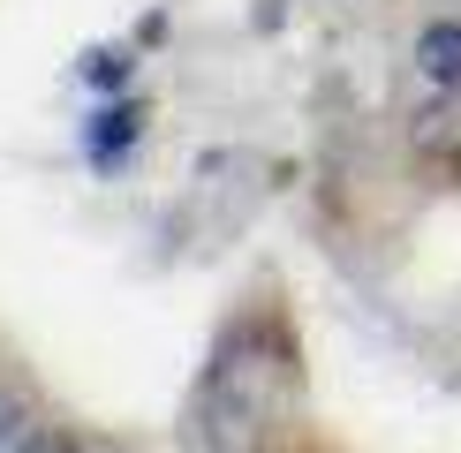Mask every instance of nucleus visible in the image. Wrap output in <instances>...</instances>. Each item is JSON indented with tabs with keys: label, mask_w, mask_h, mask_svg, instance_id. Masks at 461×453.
Listing matches in <instances>:
<instances>
[{
	"label": "nucleus",
	"mask_w": 461,
	"mask_h": 453,
	"mask_svg": "<svg viewBox=\"0 0 461 453\" xmlns=\"http://www.w3.org/2000/svg\"><path fill=\"white\" fill-rule=\"evenodd\" d=\"M303 393V355L280 310H242L212 340L189 393V439L204 453H265Z\"/></svg>",
	"instance_id": "obj_1"
},
{
	"label": "nucleus",
	"mask_w": 461,
	"mask_h": 453,
	"mask_svg": "<svg viewBox=\"0 0 461 453\" xmlns=\"http://www.w3.org/2000/svg\"><path fill=\"white\" fill-rule=\"evenodd\" d=\"M409 76L424 99H461V15H431L409 46Z\"/></svg>",
	"instance_id": "obj_2"
},
{
	"label": "nucleus",
	"mask_w": 461,
	"mask_h": 453,
	"mask_svg": "<svg viewBox=\"0 0 461 453\" xmlns=\"http://www.w3.org/2000/svg\"><path fill=\"white\" fill-rule=\"evenodd\" d=\"M137 137H144V106H137V99L106 106L99 121H91V159H99V166H113V159H122V151L137 144Z\"/></svg>",
	"instance_id": "obj_3"
},
{
	"label": "nucleus",
	"mask_w": 461,
	"mask_h": 453,
	"mask_svg": "<svg viewBox=\"0 0 461 453\" xmlns=\"http://www.w3.org/2000/svg\"><path fill=\"white\" fill-rule=\"evenodd\" d=\"M416 151L424 159H454L461 151V99H431L416 113Z\"/></svg>",
	"instance_id": "obj_4"
},
{
	"label": "nucleus",
	"mask_w": 461,
	"mask_h": 453,
	"mask_svg": "<svg viewBox=\"0 0 461 453\" xmlns=\"http://www.w3.org/2000/svg\"><path fill=\"white\" fill-rule=\"evenodd\" d=\"M0 453H61V439H53V423H38V415H23V423L0 439Z\"/></svg>",
	"instance_id": "obj_5"
},
{
	"label": "nucleus",
	"mask_w": 461,
	"mask_h": 453,
	"mask_svg": "<svg viewBox=\"0 0 461 453\" xmlns=\"http://www.w3.org/2000/svg\"><path fill=\"white\" fill-rule=\"evenodd\" d=\"M61 453H122L113 439H61Z\"/></svg>",
	"instance_id": "obj_6"
},
{
	"label": "nucleus",
	"mask_w": 461,
	"mask_h": 453,
	"mask_svg": "<svg viewBox=\"0 0 461 453\" xmlns=\"http://www.w3.org/2000/svg\"><path fill=\"white\" fill-rule=\"evenodd\" d=\"M15 423H23V408H15V401H0V439H8Z\"/></svg>",
	"instance_id": "obj_7"
}]
</instances>
